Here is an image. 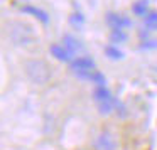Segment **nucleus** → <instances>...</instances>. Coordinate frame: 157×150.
<instances>
[{"mask_svg":"<svg viewBox=\"0 0 157 150\" xmlns=\"http://www.w3.org/2000/svg\"><path fill=\"white\" fill-rule=\"evenodd\" d=\"M25 76L34 84H46L51 79V68L44 59H29L25 62Z\"/></svg>","mask_w":157,"mask_h":150,"instance_id":"2","label":"nucleus"},{"mask_svg":"<svg viewBox=\"0 0 157 150\" xmlns=\"http://www.w3.org/2000/svg\"><path fill=\"white\" fill-rule=\"evenodd\" d=\"M21 10L24 12V14H27V15H32V17H36L37 21L44 22V24H48V22H49L48 12H44L42 9H37V7H34V5H24Z\"/></svg>","mask_w":157,"mask_h":150,"instance_id":"7","label":"nucleus"},{"mask_svg":"<svg viewBox=\"0 0 157 150\" xmlns=\"http://www.w3.org/2000/svg\"><path fill=\"white\" fill-rule=\"evenodd\" d=\"M71 71L75 76H78L79 79H91L95 69V61L91 58H86V56H81V58H76L75 61H71Z\"/></svg>","mask_w":157,"mask_h":150,"instance_id":"3","label":"nucleus"},{"mask_svg":"<svg viewBox=\"0 0 157 150\" xmlns=\"http://www.w3.org/2000/svg\"><path fill=\"white\" fill-rule=\"evenodd\" d=\"M106 24L110 25L112 29H123L125 31L127 27H130V19L123 14H115V12H110L106 14Z\"/></svg>","mask_w":157,"mask_h":150,"instance_id":"5","label":"nucleus"},{"mask_svg":"<svg viewBox=\"0 0 157 150\" xmlns=\"http://www.w3.org/2000/svg\"><path fill=\"white\" fill-rule=\"evenodd\" d=\"M93 98H95L98 103H101V101H106V99L113 98V96H112V93H110L105 86H98V88L93 91Z\"/></svg>","mask_w":157,"mask_h":150,"instance_id":"11","label":"nucleus"},{"mask_svg":"<svg viewBox=\"0 0 157 150\" xmlns=\"http://www.w3.org/2000/svg\"><path fill=\"white\" fill-rule=\"evenodd\" d=\"M145 27L150 29V31H155L157 29V12L152 10L145 15Z\"/></svg>","mask_w":157,"mask_h":150,"instance_id":"14","label":"nucleus"},{"mask_svg":"<svg viewBox=\"0 0 157 150\" xmlns=\"http://www.w3.org/2000/svg\"><path fill=\"white\" fill-rule=\"evenodd\" d=\"M110 41L113 44H118V42H125L127 41V32L123 29H112L110 32Z\"/></svg>","mask_w":157,"mask_h":150,"instance_id":"12","label":"nucleus"},{"mask_svg":"<svg viewBox=\"0 0 157 150\" xmlns=\"http://www.w3.org/2000/svg\"><path fill=\"white\" fill-rule=\"evenodd\" d=\"M63 42H64V46H66V47H68L69 51L73 52V54L83 49V46L78 42V39H75L73 36H64V37H63Z\"/></svg>","mask_w":157,"mask_h":150,"instance_id":"10","label":"nucleus"},{"mask_svg":"<svg viewBox=\"0 0 157 150\" xmlns=\"http://www.w3.org/2000/svg\"><path fill=\"white\" fill-rule=\"evenodd\" d=\"M117 103H118V101H117L115 98H110V99H106V101L98 103L100 113H101V115H110L113 110H117Z\"/></svg>","mask_w":157,"mask_h":150,"instance_id":"9","label":"nucleus"},{"mask_svg":"<svg viewBox=\"0 0 157 150\" xmlns=\"http://www.w3.org/2000/svg\"><path fill=\"white\" fill-rule=\"evenodd\" d=\"M90 81H93L95 84H98V86H105V83H106L105 81V76H103L100 71L93 73V76H91V79H90Z\"/></svg>","mask_w":157,"mask_h":150,"instance_id":"15","label":"nucleus"},{"mask_svg":"<svg viewBox=\"0 0 157 150\" xmlns=\"http://www.w3.org/2000/svg\"><path fill=\"white\" fill-rule=\"evenodd\" d=\"M96 150H117V140L110 132H101L95 138Z\"/></svg>","mask_w":157,"mask_h":150,"instance_id":"4","label":"nucleus"},{"mask_svg":"<svg viewBox=\"0 0 157 150\" xmlns=\"http://www.w3.org/2000/svg\"><path fill=\"white\" fill-rule=\"evenodd\" d=\"M132 12L137 17H145L149 14V0H137V2H133Z\"/></svg>","mask_w":157,"mask_h":150,"instance_id":"8","label":"nucleus"},{"mask_svg":"<svg viewBox=\"0 0 157 150\" xmlns=\"http://www.w3.org/2000/svg\"><path fill=\"white\" fill-rule=\"evenodd\" d=\"M7 36L15 46H29L36 41V34L29 24L22 21H12L7 24Z\"/></svg>","mask_w":157,"mask_h":150,"instance_id":"1","label":"nucleus"},{"mask_svg":"<svg viewBox=\"0 0 157 150\" xmlns=\"http://www.w3.org/2000/svg\"><path fill=\"white\" fill-rule=\"evenodd\" d=\"M105 54L108 56L110 59H113V61H118V59H122V58H123V52L120 51V49L117 47L115 44L106 46V47H105Z\"/></svg>","mask_w":157,"mask_h":150,"instance_id":"13","label":"nucleus"},{"mask_svg":"<svg viewBox=\"0 0 157 150\" xmlns=\"http://www.w3.org/2000/svg\"><path fill=\"white\" fill-rule=\"evenodd\" d=\"M69 21H71V24H75V25H81L83 22H85V17H83L81 14H73Z\"/></svg>","mask_w":157,"mask_h":150,"instance_id":"16","label":"nucleus"},{"mask_svg":"<svg viewBox=\"0 0 157 150\" xmlns=\"http://www.w3.org/2000/svg\"><path fill=\"white\" fill-rule=\"evenodd\" d=\"M49 51H51V54L61 62H71L73 61V52L69 51L64 44H52L51 47H49Z\"/></svg>","mask_w":157,"mask_h":150,"instance_id":"6","label":"nucleus"}]
</instances>
